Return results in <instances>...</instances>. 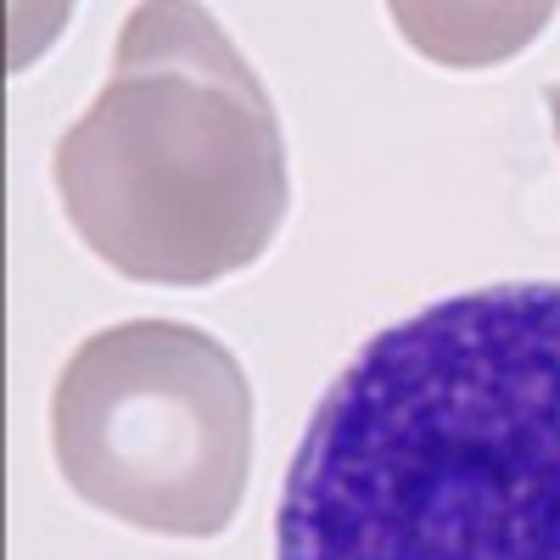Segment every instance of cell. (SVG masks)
<instances>
[{
	"instance_id": "obj_2",
	"label": "cell",
	"mask_w": 560,
	"mask_h": 560,
	"mask_svg": "<svg viewBox=\"0 0 560 560\" xmlns=\"http://www.w3.org/2000/svg\"><path fill=\"white\" fill-rule=\"evenodd\" d=\"M68 224L140 287H208L258 264L292 208L264 79L191 0L135 7L113 73L57 140Z\"/></svg>"
},
{
	"instance_id": "obj_3",
	"label": "cell",
	"mask_w": 560,
	"mask_h": 560,
	"mask_svg": "<svg viewBox=\"0 0 560 560\" xmlns=\"http://www.w3.org/2000/svg\"><path fill=\"white\" fill-rule=\"evenodd\" d=\"M51 454L102 516L158 538H219L253 477V387L197 325L124 319L62 364Z\"/></svg>"
},
{
	"instance_id": "obj_4",
	"label": "cell",
	"mask_w": 560,
	"mask_h": 560,
	"mask_svg": "<svg viewBox=\"0 0 560 560\" xmlns=\"http://www.w3.org/2000/svg\"><path fill=\"white\" fill-rule=\"evenodd\" d=\"M549 102H555V140H560V84H555V96H549Z\"/></svg>"
},
{
	"instance_id": "obj_1",
	"label": "cell",
	"mask_w": 560,
	"mask_h": 560,
	"mask_svg": "<svg viewBox=\"0 0 560 560\" xmlns=\"http://www.w3.org/2000/svg\"><path fill=\"white\" fill-rule=\"evenodd\" d=\"M275 560H560V287H482L370 337L325 387Z\"/></svg>"
}]
</instances>
